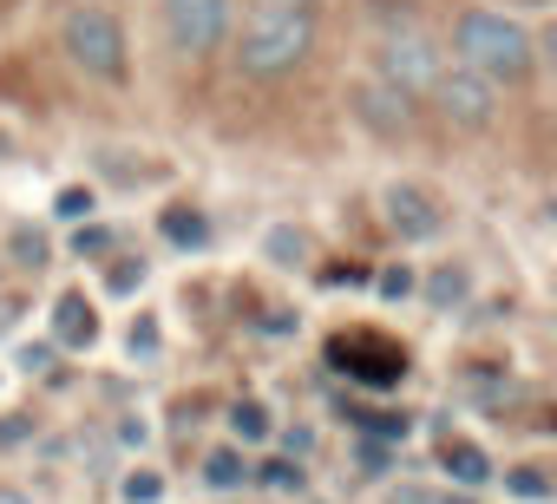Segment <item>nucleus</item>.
<instances>
[{
    "label": "nucleus",
    "mask_w": 557,
    "mask_h": 504,
    "mask_svg": "<svg viewBox=\"0 0 557 504\" xmlns=\"http://www.w3.org/2000/svg\"><path fill=\"white\" fill-rule=\"evenodd\" d=\"M230 40H236V73L256 86H275L309 66L322 40V0H249L243 27H230Z\"/></svg>",
    "instance_id": "obj_1"
},
{
    "label": "nucleus",
    "mask_w": 557,
    "mask_h": 504,
    "mask_svg": "<svg viewBox=\"0 0 557 504\" xmlns=\"http://www.w3.org/2000/svg\"><path fill=\"white\" fill-rule=\"evenodd\" d=\"M453 53L498 92H518L537 79V40L511 8H459L453 14Z\"/></svg>",
    "instance_id": "obj_2"
},
{
    "label": "nucleus",
    "mask_w": 557,
    "mask_h": 504,
    "mask_svg": "<svg viewBox=\"0 0 557 504\" xmlns=\"http://www.w3.org/2000/svg\"><path fill=\"white\" fill-rule=\"evenodd\" d=\"M60 47H66L73 73H86L92 86H106V92L132 86V40H125V21L106 0H73L66 21H60Z\"/></svg>",
    "instance_id": "obj_3"
},
{
    "label": "nucleus",
    "mask_w": 557,
    "mask_h": 504,
    "mask_svg": "<svg viewBox=\"0 0 557 504\" xmlns=\"http://www.w3.org/2000/svg\"><path fill=\"white\" fill-rule=\"evenodd\" d=\"M440 66H446V47L426 34V27H387L381 40H374V79H387L394 92H407V99H426L433 92V79H440Z\"/></svg>",
    "instance_id": "obj_4"
},
{
    "label": "nucleus",
    "mask_w": 557,
    "mask_h": 504,
    "mask_svg": "<svg viewBox=\"0 0 557 504\" xmlns=\"http://www.w3.org/2000/svg\"><path fill=\"white\" fill-rule=\"evenodd\" d=\"M158 27H164L177 60H210L230 47L236 0H158Z\"/></svg>",
    "instance_id": "obj_5"
},
{
    "label": "nucleus",
    "mask_w": 557,
    "mask_h": 504,
    "mask_svg": "<svg viewBox=\"0 0 557 504\" xmlns=\"http://www.w3.org/2000/svg\"><path fill=\"white\" fill-rule=\"evenodd\" d=\"M433 112L453 125V131H492L498 125V86L492 79H479L472 66H440V79H433Z\"/></svg>",
    "instance_id": "obj_6"
},
{
    "label": "nucleus",
    "mask_w": 557,
    "mask_h": 504,
    "mask_svg": "<svg viewBox=\"0 0 557 504\" xmlns=\"http://www.w3.org/2000/svg\"><path fill=\"white\" fill-rule=\"evenodd\" d=\"M381 223H387L400 242H440V236H446V203H440L426 184L394 177V184L381 190Z\"/></svg>",
    "instance_id": "obj_7"
},
{
    "label": "nucleus",
    "mask_w": 557,
    "mask_h": 504,
    "mask_svg": "<svg viewBox=\"0 0 557 504\" xmlns=\"http://www.w3.org/2000/svg\"><path fill=\"white\" fill-rule=\"evenodd\" d=\"M413 105H420V99L394 92V86L374 79V73H361V79L348 86V112H355L374 138H407V131H413Z\"/></svg>",
    "instance_id": "obj_8"
},
{
    "label": "nucleus",
    "mask_w": 557,
    "mask_h": 504,
    "mask_svg": "<svg viewBox=\"0 0 557 504\" xmlns=\"http://www.w3.org/2000/svg\"><path fill=\"white\" fill-rule=\"evenodd\" d=\"M92 341H99V308L86 302V289H66V295L53 302V348L79 354V348H92Z\"/></svg>",
    "instance_id": "obj_9"
},
{
    "label": "nucleus",
    "mask_w": 557,
    "mask_h": 504,
    "mask_svg": "<svg viewBox=\"0 0 557 504\" xmlns=\"http://www.w3.org/2000/svg\"><path fill=\"white\" fill-rule=\"evenodd\" d=\"M440 465H446L453 484H492V458H485L472 439H446V445H440Z\"/></svg>",
    "instance_id": "obj_10"
},
{
    "label": "nucleus",
    "mask_w": 557,
    "mask_h": 504,
    "mask_svg": "<svg viewBox=\"0 0 557 504\" xmlns=\"http://www.w3.org/2000/svg\"><path fill=\"white\" fill-rule=\"evenodd\" d=\"M505 497H518V504H550V465H511V471H505Z\"/></svg>",
    "instance_id": "obj_11"
},
{
    "label": "nucleus",
    "mask_w": 557,
    "mask_h": 504,
    "mask_svg": "<svg viewBox=\"0 0 557 504\" xmlns=\"http://www.w3.org/2000/svg\"><path fill=\"white\" fill-rule=\"evenodd\" d=\"M164 236L184 242V249H203L210 242V223H203V210H184L177 203V210H164Z\"/></svg>",
    "instance_id": "obj_12"
},
{
    "label": "nucleus",
    "mask_w": 557,
    "mask_h": 504,
    "mask_svg": "<svg viewBox=\"0 0 557 504\" xmlns=\"http://www.w3.org/2000/svg\"><path fill=\"white\" fill-rule=\"evenodd\" d=\"M203 484H210V491H236V484H243V452H236V445L210 452V458H203Z\"/></svg>",
    "instance_id": "obj_13"
},
{
    "label": "nucleus",
    "mask_w": 557,
    "mask_h": 504,
    "mask_svg": "<svg viewBox=\"0 0 557 504\" xmlns=\"http://www.w3.org/2000/svg\"><path fill=\"white\" fill-rule=\"evenodd\" d=\"M119 497H125V504H158V497H164V478H158L151 465H138V471H125Z\"/></svg>",
    "instance_id": "obj_14"
},
{
    "label": "nucleus",
    "mask_w": 557,
    "mask_h": 504,
    "mask_svg": "<svg viewBox=\"0 0 557 504\" xmlns=\"http://www.w3.org/2000/svg\"><path fill=\"white\" fill-rule=\"evenodd\" d=\"M230 426H236V439H243V445H256V439H269V413H262L256 400H243V406L230 413Z\"/></svg>",
    "instance_id": "obj_15"
},
{
    "label": "nucleus",
    "mask_w": 557,
    "mask_h": 504,
    "mask_svg": "<svg viewBox=\"0 0 557 504\" xmlns=\"http://www.w3.org/2000/svg\"><path fill=\"white\" fill-rule=\"evenodd\" d=\"M426 295H433V302H459V295H466V269H433Z\"/></svg>",
    "instance_id": "obj_16"
},
{
    "label": "nucleus",
    "mask_w": 557,
    "mask_h": 504,
    "mask_svg": "<svg viewBox=\"0 0 557 504\" xmlns=\"http://www.w3.org/2000/svg\"><path fill=\"white\" fill-rule=\"evenodd\" d=\"M106 282H112V289H119V295H132V289H138V282H145V263H132V256H119V263H112V269H106Z\"/></svg>",
    "instance_id": "obj_17"
},
{
    "label": "nucleus",
    "mask_w": 557,
    "mask_h": 504,
    "mask_svg": "<svg viewBox=\"0 0 557 504\" xmlns=\"http://www.w3.org/2000/svg\"><path fill=\"white\" fill-rule=\"evenodd\" d=\"M381 295H387V302H400V295H413V269H407V263H394V269H381Z\"/></svg>",
    "instance_id": "obj_18"
},
{
    "label": "nucleus",
    "mask_w": 557,
    "mask_h": 504,
    "mask_svg": "<svg viewBox=\"0 0 557 504\" xmlns=\"http://www.w3.org/2000/svg\"><path fill=\"white\" fill-rule=\"evenodd\" d=\"M14 256L21 263H47V236L40 229H14Z\"/></svg>",
    "instance_id": "obj_19"
},
{
    "label": "nucleus",
    "mask_w": 557,
    "mask_h": 504,
    "mask_svg": "<svg viewBox=\"0 0 557 504\" xmlns=\"http://www.w3.org/2000/svg\"><path fill=\"white\" fill-rule=\"evenodd\" d=\"M262 484H269V491H296V484H302V465H283V458H275V465H262Z\"/></svg>",
    "instance_id": "obj_20"
},
{
    "label": "nucleus",
    "mask_w": 557,
    "mask_h": 504,
    "mask_svg": "<svg viewBox=\"0 0 557 504\" xmlns=\"http://www.w3.org/2000/svg\"><path fill=\"white\" fill-rule=\"evenodd\" d=\"M21 315H27V295H14V289H8V295H0V335H14V322H21Z\"/></svg>",
    "instance_id": "obj_21"
},
{
    "label": "nucleus",
    "mask_w": 557,
    "mask_h": 504,
    "mask_svg": "<svg viewBox=\"0 0 557 504\" xmlns=\"http://www.w3.org/2000/svg\"><path fill=\"white\" fill-rule=\"evenodd\" d=\"M73 249H79V256H86V249H92V256H106L112 236H106V229H79V236H73Z\"/></svg>",
    "instance_id": "obj_22"
},
{
    "label": "nucleus",
    "mask_w": 557,
    "mask_h": 504,
    "mask_svg": "<svg viewBox=\"0 0 557 504\" xmlns=\"http://www.w3.org/2000/svg\"><path fill=\"white\" fill-rule=\"evenodd\" d=\"M0 504H34V497H21L14 484H0Z\"/></svg>",
    "instance_id": "obj_23"
}]
</instances>
